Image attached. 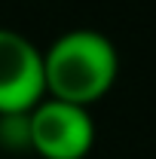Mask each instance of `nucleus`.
<instances>
[{"label":"nucleus","mask_w":156,"mask_h":159,"mask_svg":"<svg viewBox=\"0 0 156 159\" xmlns=\"http://www.w3.org/2000/svg\"><path fill=\"white\" fill-rule=\"evenodd\" d=\"M43 70L52 98L89 107L113 86L119 49L98 28H67L43 49Z\"/></svg>","instance_id":"obj_1"},{"label":"nucleus","mask_w":156,"mask_h":159,"mask_svg":"<svg viewBox=\"0 0 156 159\" xmlns=\"http://www.w3.org/2000/svg\"><path fill=\"white\" fill-rule=\"evenodd\" d=\"M95 144V116L86 104L43 98L31 107V150L43 159H83Z\"/></svg>","instance_id":"obj_2"},{"label":"nucleus","mask_w":156,"mask_h":159,"mask_svg":"<svg viewBox=\"0 0 156 159\" xmlns=\"http://www.w3.org/2000/svg\"><path fill=\"white\" fill-rule=\"evenodd\" d=\"M43 95V49L28 34L0 25V113L31 110Z\"/></svg>","instance_id":"obj_3"},{"label":"nucleus","mask_w":156,"mask_h":159,"mask_svg":"<svg viewBox=\"0 0 156 159\" xmlns=\"http://www.w3.org/2000/svg\"><path fill=\"white\" fill-rule=\"evenodd\" d=\"M0 147L31 150V110L0 113Z\"/></svg>","instance_id":"obj_4"}]
</instances>
